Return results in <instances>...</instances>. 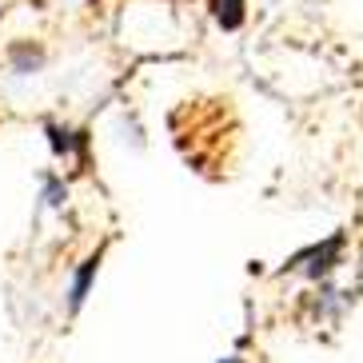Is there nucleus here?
Wrapping results in <instances>:
<instances>
[{
  "instance_id": "5",
  "label": "nucleus",
  "mask_w": 363,
  "mask_h": 363,
  "mask_svg": "<svg viewBox=\"0 0 363 363\" xmlns=\"http://www.w3.org/2000/svg\"><path fill=\"white\" fill-rule=\"evenodd\" d=\"M48 136H52V148H56V152H65V156H72V152L84 148V140H76V132L56 128V124H48Z\"/></svg>"
},
{
  "instance_id": "2",
  "label": "nucleus",
  "mask_w": 363,
  "mask_h": 363,
  "mask_svg": "<svg viewBox=\"0 0 363 363\" xmlns=\"http://www.w3.org/2000/svg\"><path fill=\"white\" fill-rule=\"evenodd\" d=\"M96 267H100V256H88L84 264L76 267L72 288H68V311H80V303L88 299V288H92V276H96Z\"/></svg>"
},
{
  "instance_id": "6",
  "label": "nucleus",
  "mask_w": 363,
  "mask_h": 363,
  "mask_svg": "<svg viewBox=\"0 0 363 363\" xmlns=\"http://www.w3.org/2000/svg\"><path fill=\"white\" fill-rule=\"evenodd\" d=\"M65 196H68V188L56 180V176H48V180H44V203H48V208H60V203H65Z\"/></svg>"
},
{
  "instance_id": "1",
  "label": "nucleus",
  "mask_w": 363,
  "mask_h": 363,
  "mask_svg": "<svg viewBox=\"0 0 363 363\" xmlns=\"http://www.w3.org/2000/svg\"><path fill=\"white\" fill-rule=\"evenodd\" d=\"M340 247H343V235H331L323 247L299 252V256L291 259L288 267H296V272H303V276H311V279H320V276H328L331 267H335V259H340Z\"/></svg>"
},
{
  "instance_id": "3",
  "label": "nucleus",
  "mask_w": 363,
  "mask_h": 363,
  "mask_svg": "<svg viewBox=\"0 0 363 363\" xmlns=\"http://www.w3.org/2000/svg\"><path fill=\"white\" fill-rule=\"evenodd\" d=\"M212 16L220 28H240L244 24V0H212Z\"/></svg>"
},
{
  "instance_id": "4",
  "label": "nucleus",
  "mask_w": 363,
  "mask_h": 363,
  "mask_svg": "<svg viewBox=\"0 0 363 363\" xmlns=\"http://www.w3.org/2000/svg\"><path fill=\"white\" fill-rule=\"evenodd\" d=\"M44 65V52L33 48V44H16L12 48V72H33V68Z\"/></svg>"
},
{
  "instance_id": "7",
  "label": "nucleus",
  "mask_w": 363,
  "mask_h": 363,
  "mask_svg": "<svg viewBox=\"0 0 363 363\" xmlns=\"http://www.w3.org/2000/svg\"><path fill=\"white\" fill-rule=\"evenodd\" d=\"M220 363H240V359H220Z\"/></svg>"
}]
</instances>
